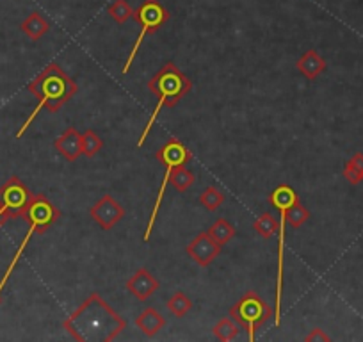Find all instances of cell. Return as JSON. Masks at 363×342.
Masks as SVG:
<instances>
[{"instance_id": "6da1fadb", "label": "cell", "mask_w": 363, "mask_h": 342, "mask_svg": "<svg viewBox=\"0 0 363 342\" xmlns=\"http://www.w3.org/2000/svg\"><path fill=\"white\" fill-rule=\"evenodd\" d=\"M64 330L80 342H111L127 328V321L109 307L98 293H93L63 323Z\"/></svg>"}, {"instance_id": "7a4b0ae2", "label": "cell", "mask_w": 363, "mask_h": 342, "mask_svg": "<svg viewBox=\"0 0 363 342\" xmlns=\"http://www.w3.org/2000/svg\"><path fill=\"white\" fill-rule=\"evenodd\" d=\"M27 90L38 98L39 104L38 107L30 113L29 120H27L25 123H23V127L20 128V132L16 134L18 138L29 128V125L36 120L39 111L47 109L49 113H57L66 102H70L71 97L77 93V84L75 80L71 79V77H68L66 73L61 70L59 64L50 63L42 73H38V75L34 77V80H30Z\"/></svg>"}, {"instance_id": "3957f363", "label": "cell", "mask_w": 363, "mask_h": 342, "mask_svg": "<svg viewBox=\"0 0 363 342\" xmlns=\"http://www.w3.org/2000/svg\"><path fill=\"white\" fill-rule=\"evenodd\" d=\"M148 90H150V93L157 94L159 102L157 106H155L154 113H152L150 120H148L147 127H144L142 134L139 135V148L147 143L148 135H150L152 132V127H154V123L157 121L161 111L164 109V107H168V109L175 107L176 104L192 90V83L187 79L185 73H182V70H180L173 61H168V63L152 77L150 83H148Z\"/></svg>"}, {"instance_id": "277c9868", "label": "cell", "mask_w": 363, "mask_h": 342, "mask_svg": "<svg viewBox=\"0 0 363 342\" xmlns=\"http://www.w3.org/2000/svg\"><path fill=\"white\" fill-rule=\"evenodd\" d=\"M300 200L297 193L288 184H281L269 195V203L280 211L278 221V276H276V307H274V324L281 323V291H283V264H285V233H287V214L294 203Z\"/></svg>"}, {"instance_id": "5b68a950", "label": "cell", "mask_w": 363, "mask_h": 342, "mask_svg": "<svg viewBox=\"0 0 363 342\" xmlns=\"http://www.w3.org/2000/svg\"><path fill=\"white\" fill-rule=\"evenodd\" d=\"M155 159L166 166V175L161 182V189H159L157 196H155L154 209H152V214H150V221H148L147 232H144V243L150 241V236L152 232H154L155 221H157L162 200H164V195H166V188H168L169 184V177H171V173L176 168H180V166H187L189 162H191L192 154L189 152V148L182 143V141L176 140V138H171V140L166 141L164 147L155 154Z\"/></svg>"}, {"instance_id": "8992f818", "label": "cell", "mask_w": 363, "mask_h": 342, "mask_svg": "<svg viewBox=\"0 0 363 342\" xmlns=\"http://www.w3.org/2000/svg\"><path fill=\"white\" fill-rule=\"evenodd\" d=\"M274 316V310L257 293L247 291L230 309V317L247 331V338L255 341L257 331Z\"/></svg>"}, {"instance_id": "52a82bcc", "label": "cell", "mask_w": 363, "mask_h": 342, "mask_svg": "<svg viewBox=\"0 0 363 342\" xmlns=\"http://www.w3.org/2000/svg\"><path fill=\"white\" fill-rule=\"evenodd\" d=\"M134 20L137 22V25L141 27V29H139L137 38H135L134 47H132V50H130V54H128L127 61H125L123 68H121V75H125V73L130 72L132 63H134V59H135V56H137L139 49H141L142 42H144V39L150 36V34H154L155 30H159L166 22H168L169 13H168V9H166L164 6L159 2V0H144V2H141V6H139V8L134 11Z\"/></svg>"}, {"instance_id": "ba28073f", "label": "cell", "mask_w": 363, "mask_h": 342, "mask_svg": "<svg viewBox=\"0 0 363 342\" xmlns=\"http://www.w3.org/2000/svg\"><path fill=\"white\" fill-rule=\"evenodd\" d=\"M30 198L32 195L29 188L18 177H11L4 185H0V211L8 219L22 218Z\"/></svg>"}, {"instance_id": "9c48e42d", "label": "cell", "mask_w": 363, "mask_h": 342, "mask_svg": "<svg viewBox=\"0 0 363 342\" xmlns=\"http://www.w3.org/2000/svg\"><path fill=\"white\" fill-rule=\"evenodd\" d=\"M22 218H25L29 226L38 230V233H45L61 218V211L47 196L32 195Z\"/></svg>"}, {"instance_id": "30bf717a", "label": "cell", "mask_w": 363, "mask_h": 342, "mask_svg": "<svg viewBox=\"0 0 363 342\" xmlns=\"http://www.w3.org/2000/svg\"><path fill=\"white\" fill-rule=\"evenodd\" d=\"M90 214L97 225H100L104 230H111L123 219L125 209L113 196L105 195L91 207Z\"/></svg>"}, {"instance_id": "8fae6325", "label": "cell", "mask_w": 363, "mask_h": 342, "mask_svg": "<svg viewBox=\"0 0 363 342\" xmlns=\"http://www.w3.org/2000/svg\"><path fill=\"white\" fill-rule=\"evenodd\" d=\"M187 253L198 266L207 267L221 253V245L209 232H202L189 243Z\"/></svg>"}, {"instance_id": "7c38bea8", "label": "cell", "mask_w": 363, "mask_h": 342, "mask_svg": "<svg viewBox=\"0 0 363 342\" xmlns=\"http://www.w3.org/2000/svg\"><path fill=\"white\" fill-rule=\"evenodd\" d=\"M125 286H127V289L130 291L139 301L150 300V298L161 289V282L152 275L147 267H141V269L135 271L134 275L127 280Z\"/></svg>"}, {"instance_id": "4fadbf2b", "label": "cell", "mask_w": 363, "mask_h": 342, "mask_svg": "<svg viewBox=\"0 0 363 342\" xmlns=\"http://www.w3.org/2000/svg\"><path fill=\"white\" fill-rule=\"evenodd\" d=\"M56 150L63 155L66 161L73 162L82 155V135L75 127H68L63 134L54 141Z\"/></svg>"}, {"instance_id": "5bb4252c", "label": "cell", "mask_w": 363, "mask_h": 342, "mask_svg": "<svg viewBox=\"0 0 363 342\" xmlns=\"http://www.w3.org/2000/svg\"><path fill=\"white\" fill-rule=\"evenodd\" d=\"M135 326L147 335V337H155L166 326V319L157 309L148 307V309H144L135 317Z\"/></svg>"}, {"instance_id": "9a60e30c", "label": "cell", "mask_w": 363, "mask_h": 342, "mask_svg": "<svg viewBox=\"0 0 363 342\" xmlns=\"http://www.w3.org/2000/svg\"><path fill=\"white\" fill-rule=\"evenodd\" d=\"M296 68L307 77V79L314 80L326 70V61L317 50H308V52H304L303 56L297 59Z\"/></svg>"}, {"instance_id": "2e32d148", "label": "cell", "mask_w": 363, "mask_h": 342, "mask_svg": "<svg viewBox=\"0 0 363 342\" xmlns=\"http://www.w3.org/2000/svg\"><path fill=\"white\" fill-rule=\"evenodd\" d=\"M22 30L27 38H30L32 42H38L39 38H43L50 30V23L39 13L34 11L22 22Z\"/></svg>"}, {"instance_id": "e0dca14e", "label": "cell", "mask_w": 363, "mask_h": 342, "mask_svg": "<svg viewBox=\"0 0 363 342\" xmlns=\"http://www.w3.org/2000/svg\"><path fill=\"white\" fill-rule=\"evenodd\" d=\"M209 233L216 239L217 243H219V245L225 246L232 241L233 237H235V226H233L228 219L219 218L212 226H210Z\"/></svg>"}, {"instance_id": "ac0fdd59", "label": "cell", "mask_w": 363, "mask_h": 342, "mask_svg": "<svg viewBox=\"0 0 363 342\" xmlns=\"http://www.w3.org/2000/svg\"><path fill=\"white\" fill-rule=\"evenodd\" d=\"M240 326L232 319V317H223L216 323V326L212 328V334L217 341H223V342H230L239 335Z\"/></svg>"}, {"instance_id": "d6986e66", "label": "cell", "mask_w": 363, "mask_h": 342, "mask_svg": "<svg viewBox=\"0 0 363 342\" xmlns=\"http://www.w3.org/2000/svg\"><path fill=\"white\" fill-rule=\"evenodd\" d=\"M168 310L175 317H185L192 310L191 298L178 291V293H175L168 300Z\"/></svg>"}, {"instance_id": "ffe728a7", "label": "cell", "mask_w": 363, "mask_h": 342, "mask_svg": "<svg viewBox=\"0 0 363 342\" xmlns=\"http://www.w3.org/2000/svg\"><path fill=\"white\" fill-rule=\"evenodd\" d=\"M169 184H171L178 193L189 191V188L195 184V173L189 171L185 166H180V168H176L175 171H173L171 177H169Z\"/></svg>"}, {"instance_id": "44dd1931", "label": "cell", "mask_w": 363, "mask_h": 342, "mask_svg": "<svg viewBox=\"0 0 363 342\" xmlns=\"http://www.w3.org/2000/svg\"><path fill=\"white\" fill-rule=\"evenodd\" d=\"M253 228H255L264 239H271V237L278 232V219L274 218L273 214H269V212H266V214L257 218V221L253 223Z\"/></svg>"}, {"instance_id": "7402d4cb", "label": "cell", "mask_w": 363, "mask_h": 342, "mask_svg": "<svg viewBox=\"0 0 363 342\" xmlns=\"http://www.w3.org/2000/svg\"><path fill=\"white\" fill-rule=\"evenodd\" d=\"M107 13L116 23H125L134 16V9L128 4L127 0H114L113 4L109 6Z\"/></svg>"}, {"instance_id": "603a6c76", "label": "cell", "mask_w": 363, "mask_h": 342, "mask_svg": "<svg viewBox=\"0 0 363 342\" xmlns=\"http://www.w3.org/2000/svg\"><path fill=\"white\" fill-rule=\"evenodd\" d=\"M310 218V211H308L307 207H304L303 203L297 200L296 203H294L293 207H290V211H288L287 214V225L290 226V228H301V226L307 223V219Z\"/></svg>"}, {"instance_id": "cb8c5ba5", "label": "cell", "mask_w": 363, "mask_h": 342, "mask_svg": "<svg viewBox=\"0 0 363 342\" xmlns=\"http://www.w3.org/2000/svg\"><path fill=\"white\" fill-rule=\"evenodd\" d=\"M199 202H202V205L207 211H217V209L223 205V202H225V195H223L217 188L210 185V188H207L205 191L199 195Z\"/></svg>"}, {"instance_id": "d4e9b609", "label": "cell", "mask_w": 363, "mask_h": 342, "mask_svg": "<svg viewBox=\"0 0 363 342\" xmlns=\"http://www.w3.org/2000/svg\"><path fill=\"white\" fill-rule=\"evenodd\" d=\"M104 148V141L94 130H86L82 134V154L86 157H94Z\"/></svg>"}, {"instance_id": "484cf974", "label": "cell", "mask_w": 363, "mask_h": 342, "mask_svg": "<svg viewBox=\"0 0 363 342\" xmlns=\"http://www.w3.org/2000/svg\"><path fill=\"white\" fill-rule=\"evenodd\" d=\"M344 177L351 185H358L359 182L363 181V175L359 173L358 169H356L349 161L345 162V166H344Z\"/></svg>"}, {"instance_id": "4316f807", "label": "cell", "mask_w": 363, "mask_h": 342, "mask_svg": "<svg viewBox=\"0 0 363 342\" xmlns=\"http://www.w3.org/2000/svg\"><path fill=\"white\" fill-rule=\"evenodd\" d=\"M304 341L307 342H324V341H330V335L326 334L324 330H321V328H314V330H312L310 334L304 337Z\"/></svg>"}, {"instance_id": "83f0119b", "label": "cell", "mask_w": 363, "mask_h": 342, "mask_svg": "<svg viewBox=\"0 0 363 342\" xmlns=\"http://www.w3.org/2000/svg\"><path fill=\"white\" fill-rule=\"evenodd\" d=\"M349 162H351V164L355 166L356 169H358L359 173L363 175V154H362V152H358V154L352 155V157L349 159Z\"/></svg>"}, {"instance_id": "f1b7e54d", "label": "cell", "mask_w": 363, "mask_h": 342, "mask_svg": "<svg viewBox=\"0 0 363 342\" xmlns=\"http://www.w3.org/2000/svg\"><path fill=\"white\" fill-rule=\"evenodd\" d=\"M6 221H8V216H6V214H4V212L0 211V226L4 225V223H6Z\"/></svg>"}, {"instance_id": "f546056e", "label": "cell", "mask_w": 363, "mask_h": 342, "mask_svg": "<svg viewBox=\"0 0 363 342\" xmlns=\"http://www.w3.org/2000/svg\"><path fill=\"white\" fill-rule=\"evenodd\" d=\"M0 296H2V291H0Z\"/></svg>"}]
</instances>
